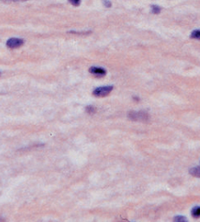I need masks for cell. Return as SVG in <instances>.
Instances as JSON below:
<instances>
[{
	"label": "cell",
	"instance_id": "7a4b0ae2",
	"mask_svg": "<svg viewBox=\"0 0 200 222\" xmlns=\"http://www.w3.org/2000/svg\"><path fill=\"white\" fill-rule=\"evenodd\" d=\"M113 90V86H105V87H100L94 90L93 94L98 97H102L108 95L111 91Z\"/></svg>",
	"mask_w": 200,
	"mask_h": 222
},
{
	"label": "cell",
	"instance_id": "ba28073f",
	"mask_svg": "<svg viewBox=\"0 0 200 222\" xmlns=\"http://www.w3.org/2000/svg\"><path fill=\"white\" fill-rule=\"evenodd\" d=\"M152 11H153V12H154V13H155V14H158V13H159V12H160V8H159V6L154 5V6H152Z\"/></svg>",
	"mask_w": 200,
	"mask_h": 222
},
{
	"label": "cell",
	"instance_id": "277c9868",
	"mask_svg": "<svg viewBox=\"0 0 200 222\" xmlns=\"http://www.w3.org/2000/svg\"><path fill=\"white\" fill-rule=\"evenodd\" d=\"M89 71L90 73L94 75V76H97V77H103L106 75V70L102 68H99V67H92L89 69Z\"/></svg>",
	"mask_w": 200,
	"mask_h": 222
},
{
	"label": "cell",
	"instance_id": "9c48e42d",
	"mask_svg": "<svg viewBox=\"0 0 200 222\" xmlns=\"http://www.w3.org/2000/svg\"><path fill=\"white\" fill-rule=\"evenodd\" d=\"M86 110H87L88 113H89V114H93V113L95 112V109H94V107H93V106H88V107L86 108Z\"/></svg>",
	"mask_w": 200,
	"mask_h": 222
},
{
	"label": "cell",
	"instance_id": "8fae6325",
	"mask_svg": "<svg viewBox=\"0 0 200 222\" xmlns=\"http://www.w3.org/2000/svg\"><path fill=\"white\" fill-rule=\"evenodd\" d=\"M69 2L73 4V5H79L81 3V0H69Z\"/></svg>",
	"mask_w": 200,
	"mask_h": 222
},
{
	"label": "cell",
	"instance_id": "6da1fadb",
	"mask_svg": "<svg viewBox=\"0 0 200 222\" xmlns=\"http://www.w3.org/2000/svg\"><path fill=\"white\" fill-rule=\"evenodd\" d=\"M128 117L131 120L139 122H146L147 120H149V115L145 111H138V112L131 111L128 114Z\"/></svg>",
	"mask_w": 200,
	"mask_h": 222
},
{
	"label": "cell",
	"instance_id": "8992f818",
	"mask_svg": "<svg viewBox=\"0 0 200 222\" xmlns=\"http://www.w3.org/2000/svg\"><path fill=\"white\" fill-rule=\"evenodd\" d=\"M190 173L191 175H193V176H196V177H200V167H198V168H191L190 170Z\"/></svg>",
	"mask_w": 200,
	"mask_h": 222
},
{
	"label": "cell",
	"instance_id": "7c38bea8",
	"mask_svg": "<svg viewBox=\"0 0 200 222\" xmlns=\"http://www.w3.org/2000/svg\"><path fill=\"white\" fill-rule=\"evenodd\" d=\"M103 3H104V5H105L106 7H111V5H112L111 2L108 1V0H103Z\"/></svg>",
	"mask_w": 200,
	"mask_h": 222
},
{
	"label": "cell",
	"instance_id": "30bf717a",
	"mask_svg": "<svg viewBox=\"0 0 200 222\" xmlns=\"http://www.w3.org/2000/svg\"><path fill=\"white\" fill-rule=\"evenodd\" d=\"M174 221H185L186 219H185V217H180V216H179V217H176V218L174 219Z\"/></svg>",
	"mask_w": 200,
	"mask_h": 222
},
{
	"label": "cell",
	"instance_id": "5b68a950",
	"mask_svg": "<svg viewBox=\"0 0 200 222\" xmlns=\"http://www.w3.org/2000/svg\"><path fill=\"white\" fill-rule=\"evenodd\" d=\"M191 214L195 218H199L200 217V206H196L192 209Z\"/></svg>",
	"mask_w": 200,
	"mask_h": 222
},
{
	"label": "cell",
	"instance_id": "52a82bcc",
	"mask_svg": "<svg viewBox=\"0 0 200 222\" xmlns=\"http://www.w3.org/2000/svg\"><path fill=\"white\" fill-rule=\"evenodd\" d=\"M191 37L192 38H195V39H199L200 40V30H196L194 32H192Z\"/></svg>",
	"mask_w": 200,
	"mask_h": 222
},
{
	"label": "cell",
	"instance_id": "3957f363",
	"mask_svg": "<svg viewBox=\"0 0 200 222\" xmlns=\"http://www.w3.org/2000/svg\"><path fill=\"white\" fill-rule=\"evenodd\" d=\"M23 44H24V40L21 38H16V37L10 38L6 43L7 47L10 49H16V48L22 46Z\"/></svg>",
	"mask_w": 200,
	"mask_h": 222
}]
</instances>
